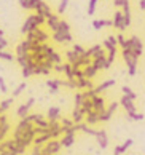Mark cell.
<instances>
[{"label": "cell", "mask_w": 145, "mask_h": 155, "mask_svg": "<svg viewBox=\"0 0 145 155\" xmlns=\"http://www.w3.org/2000/svg\"><path fill=\"white\" fill-rule=\"evenodd\" d=\"M32 155H43V146H34Z\"/></svg>", "instance_id": "c3c4849f"}, {"label": "cell", "mask_w": 145, "mask_h": 155, "mask_svg": "<svg viewBox=\"0 0 145 155\" xmlns=\"http://www.w3.org/2000/svg\"><path fill=\"white\" fill-rule=\"evenodd\" d=\"M85 122L88 123L89 126L96 125V123H99V122H101V120H99V114L94 112V110H91L89 114H86V115H85Z\"/></svg>", "instance_id": "f546056e"}, {"label": "cell", "mask_w": 145, "mask_h": 155, "mask_svg": "<svg viewBox=\"0 0 145 155\" xmlns=\"http://www.w3.org/2000/svg\"><path fill=\"white\" fill-rule=\"evenodd\" d=\"M91 102H92V110L97 112V114H102V112L107 109V106H105V99H104L101 94L92 96V97H91Z\"/></svg>", "instance_id": "9c48e42d"}, {"label": "cell", "mask_w": 145, "mask_h": 155, "mask_svg": "<svg viewBox=\"0 0 145 155\" xmlns=\"http://www.w3.org/2000/svg\"><path fill=\"white\" fill-rule=\"evenodd\" d=\"M121 5H123V0H113V7L115 8H121Z\"/></svg>", "instance_id": "816d5d0a"}, {"label": "cell", "mask_w": 145, "mask_h": 155, "mask_svg": "<svg viewBox=\"0 0 145 155\" xmlns=\"http://www.w3.org/2000/svg\"><path fill=\"white\" fill-rule=\"evenodd\" d=\"M0 59H3V61H10V62H13L14 61V56L8 53V51H5L2 47H0Z\"/></svg>", "instance_id": "d590c367"}, {"label": "cell", "mask_w": 145, "mask_h": 155, "mask_svg": "<svg viewBox=\"0 0 145 155\" xmlns=\"http://www.w3.org/2000/svg\"><path fill=\"white\" fill-rule=\"evenodd\" d=\"M48 141H51V134L48 133V130L43 131V133H40L35 136V139H34V144L35 146H45Z\"/></svg>", "instance_id": "ffe728a7"}, {"label": "cell", "mask_w": 145, "mask_h": 155, "mask_svg": "<svg viewBox=\"0 0 145 155\" xmlns=\"http://www.w3.org/2000/svg\"><path fill=\"white\" fill-rule=\"evenodd\" d=\"M117 109H118V102H117V101H113L112 104H110L102 114H99V120H101V122H108V120L112 118L113 114L117 112Z\"/></svg>", "instance_id": "7c38bea8"}, {"label": "cell", "mask_w": 145, "mask_h": 155, "mask_svg": "<svg viewBox=\"0 0 145 155\" xmlns=\"http://www.w3.org/2000/svg\"><path fill=\"white\" fill-rule=\"evenodd\" d=\"M139 7H140V10L145 11V0H140V2H139Z\"/></svg>", "instance_id": "11a10c76"}, {"label": "cell", "mask_w": 145, "mask_h": 155, "mask_svg": "<svg viewBox=\"0 0 145 155\" xmlns=\"http://www.w3.org/2000/svg\"><path fill=\"white\" fill-rule=\"evenodd\" d=\"M82 109L85 110V114H89V112L92 110V102H91V99H85V101H83Z\"/></svg>", "instance_id": "b9f144b4"}, {"label": "cell", "mask_w": 145, "mask_h": 155, "mask_svg": "<svg viewBox=\"0 0 145 155\" xmlns=\"http://www.w3.org/2000/svg\"><path fill=\"white\" fill-rule=\"evenodd\" d=\"M46 87L50 88L51 94H56L57 91H59V88H61V80L59 78H50L48 82H46Z\"/></svg>", "instance_id": "484cf974"}, {"label": "cell", "mask_w": 145, "mask_h": 155, "mask_svg": "<svg viewBox=\"0 0 145 155\" xmlns=\"http://www.w3.org/2000/svg\"><path fill=\"white\" fill-rule=\"evenodd\" d=\"M126 117L127 120H132V122H140V120H143V114L140 112H126Z\"/></svg>", "instance_id": "e575fe53"}, {"label": "cell", "mask_w": 145, "mask_h": 155, "mask_svg": "<svg viewBox=\"0 0 145 155\" xmlns=\"http://www.w3.org/2000/svg\"><path fill=\"white\" fill-rule=\"evenodd\" d=\"M53 71H56V72H62L64 71V67H62V64H54V69Z\"/></svg>", "instance_id": "f5cc1de1"}, {"label": "cell", "mask_w": 145, "mask_h": 155, "mask_svg": "<svg viewBox=\"0 0 145 155\" xmlns=\"http://www.w3.org/2000/svg\"><path fill=\"white\" fill-rule=\"evenodd\" d=\"M104 50L107 51V54H117V51H118V48H117V45H113V43H110L108 42V38H105L104 40Z\"/></svg>", "instance_id": "4dcf8cb0"}, {"label": "cell", "mask_w": 145, "mask_h": 155, "mask_svg": "<svg viewBox=\"0 0 145 155\" xmlns=\"http://www.w3.org/2000/svg\"><path fill=\"white\" fill-rule=\"evenodd\" d=\"M59 16L57 15H51L50 18H46V26L50 27V31H53V32H57V27H59Z\"/></svg>", "instance_id": "44dd1931"}, {"label": "cell", "mask_w": 145, "mask_h": 155, "mask_svg": "<svg viewBox=\"0 0 145 155\" xmlns=\"http://www.w3.org/2000/svg\"><path fill=\"white\" fill-rule=\"evenodd\" d=\"M26 87H27V85H26V82L19 83L18 87H16V88L13 90V97H18V96H21V94H22V91L26 90Z\"/></svg>", "instance_id": "8d00e7d4"}, {"label": "cell", "mask_w": 145, "mask_h": 155, "mask_svg": "<svg viewBox=\"0 0 145 155\" xmlns=\"http://www.w3.org/2000/svg\"><path fill=\"white\" fill-rule=\"evenodd\" d=\"M97 69L92 66V64H89V66H85L83 67V75H85V78H89V80H92L96 75H97Z\"/></svg>", "instance_id": "f1b7e54d"}, {"label": "cell", "mask_w": 145, "mask_h": 155, "mask_svg": "<svg viewBox=\"0 0 145 155\" xmlns=\"http://www.w3.org/2000/svg\"><path fill=\"white\" fill-rule=\"evenodd\" d=\"M72 50H73L77 54H85V53H86V50L82 47V45H77V43H75L73 47H72Z\"/></svg>", "instance_id": "7dc6e473"}, {"label": "cell", "mask_w": 145, "mask_h": 155, "mask_svg": "<svg viewBox=\"0 0 145 155\" xmlns=\"http://www.w3.org/2000/svg\"><path fill=\"white\" fill-rule=\"evenodd\" d=\"M34 11H35L37 15H40V16H45V18H50V16L53 15V11H51L50 5L46 3V2H43V0H37Z\"/></svg>", "instance_id": "ba28073f"}, {"label": "cell", "mask_w": 145, "mask_h": 155, "mask_svg": "<svg viewBox=\"0 0 145 155\" xmlns=\"http://www.w3.org/2000/svg\"><path fill=\"white\" fill-rule=\"evenodd\" d=\"M61 122V128H62V133H67V131H70V130H73L75 128V122L72 118H61L59 120Z\"/></svg>", "instance_id": "4316f807"}, {"label": "cell", "mask_w": 145, "mask_h": 155, "mask_svg": "<svg viewBox=\"0 0 145 155\" xmlns=\"http://www.w3.org/2000/svg\"><path fill=\"white\" fill-rule=\"evenodd\" d=\"M29 2H31V10H34V8H35V3H37V0H29Z\"/></svg>", "instance_id": "9f6ffc18"}, {"label": "cell", "mask_w": 145, "mask_h": 155, "mask_svg": "<svg viewBox=\"0 0 145 155\" xmlns=\"http://www.w3.org/2000/svg\"><path fill=\"white\" fill-rule=\"evenodd\" d=\"M51 38H53L56 43H69V42H72V40H73L70 32H59V31L51 34Z\"/></svg>", "instance_id": "8fae6325"}, {"label": "cell", "mask_w": 145, "mask_h": 155, "mask_svg": "<svg viewBox=\"0 0 145 155\" xmlns=\"http://www.w3.org/2000/svg\"><path fill=\"white\" fill-rule=\"evenodd\" d=\"M43 24H46V18H45V16H40L37 13L29 15L26 18V21L22 22V26H21V34H22V35H26V34L32 32L34 29H37V27H42Z\"/></svg>", "instance_id": "7a4b0ae2"}, {"label": "cell", "mask_w": 145, "mask_h": 155, "mask_svg": "<svg viewBox=\"0 0 145 155\" xmlns=\"http://www.w3.org/2000/svg\"><path fill=\"white\" fill-rule=\"evenodd\" d=\"M80 56H82V54H77V53H75L73 50H69L67 53H66V58H67V62H69V64H72V66H73L75 62L78 61V58H80Z\"/></svg>", "instance_id": "1f68e13d"}, {"label": "cell", "mask_w": 145, "mask_h": 155, "mask_svg": "<svg viewBox=\"0 0 145 155\" xmlns=\"http://www.w3.org/2000/svg\"><path fill=\"white\" fill-rule=\"evenodd\" d=\"M123 50H129L131 53L139 59L142 56V53H143V43H142V40L139 38L137 35H131L129 38L126 40V47Z\"/></svg>", "instance_id": "3957f363"}, {"label": "cell", "mask_w": 145, "mask_h": 155, "mask_svg": "<svg viewBox=\"0 0 145 155\" xmlns=\"http://www.w3.org/2000/svg\"><path fill=\"white\" fill-rule=\"evenodd\" d=\"M96 5H97V0H89V5H88V15L92 16L96 11Z\"/></svg>", "instance_id": "f6af8a7d"}, {"label": "cell", "mask_w": 145, "mask_h": 155, "mask_svg": "<svg viewBox=\"0 0 145 155\" xmlns=\"http://www.w3.org/2000/svg\"><path fill=\"white\" fill-rule=\"evenodd\" d=\"M10 130H11V126H10V123H8V122H7V123H2V125H0V139H2V141H5V137L8 136Z\"/></svg>", "instance_id": "836d02e7"}, {"label": "cell", "mask_w": 145, "mask_h": 155, "mask_svg": "<svg viewBox=\"0 0 145 155\" xmlns=\"http://www.w3.org/2000/svg\"><path fill=\"white\" fill-rule=\"evenodd\" d=\"M13 97H7V99H3V101H0V110H2L3 114L8 110V109L13 106Z\"/></svg>", "instance_id": "d6a6232c"}, {"label": "cell", "mask_w": 145, "mask_h": 155, "mask_svg": "<svg viewBox=\"0 0 145 155\" xmlns=\"http://www.w3.org/2000/svg\"><path fill=\"white\" fill-rule=\"evenodd\" d=\"M48 133L51 134V139H57L61 137L64 133H62V128H61V122L56 120V122H50V126H48Z\"/></svg>", "instance_id": "4fadbf2b"}, {"label": "cell", "mask_w": 145, "mask_h": 155, "mask_svg": "<svg viewBox=\"0 0 145 155\" xmlns=\"http://www.w3.org/2000/svg\"><path fill=\"white\" fill-rule=\"evenodd\" d=\"M123 59L127 66V74H129L131 77H134L137 74V58L129 50H123Z\"/></svg>", "instance_id": "5b68a950"}, {"label": "cell", "mask_w": 145, "mask_h": 155, "mask_svg": "<svg viewBox=\"0 0 145 155\" xmlns=\"http://www.w3.org/2000/svg\"><path fill=\"white\" fill-rule=\"evenodd\" d=\"M0 155H16V153L11 152V150H2V152H0Z\"/></svg>", "instance_id": "db71d44e"}, {"label": "cell", "mask_w": 145, "mask_h": 155, "mask_svg": "<svg viewBox=\"0 0 145 155\" xmlns=\"http://www.w3.org/2000/svg\"><path fill=\"white\" fill-rule=\"evenodd\" d=\"M120 104L124 107V110L126 112H136V104H134V101L129 99L127 96H121V99H120Z\"/></svg>", "instance_id": "d6986e66"}, {"label": "cell", "mask_w": 145, "mask_h": 155, "mask_svg": "<svg viewBox=\"0 0 145 155\" xmlns=\"http://www.w3.org/2000/svg\"><path fill=\"white\" fill-rule=\"evenodd\" d=\"M77 90H94V83L89 78H78L77 80Z\"/></svg>", "instance_id": "d4e9b609"}, {"label": "cell", "mask_w": 145, "mask_h": 155, "mask_svg": "<svg viewBox=\"0 0 145 155\" xmlns=\"http://www.w3.org/2000/svg\"><path fill=\"white\" fill-rule=\"evenodd\" d=\"M117 40H118V45H120L121 48L126 47V40H127V38L123 35V34H118V35H117Z\"/></svg>", "instance_id": "bcb514c9"}, {"label": "cell", "mask_w": 145, "mask_h": 155, "mask_svg": "<svg viewBox=\"0 0 145 155\" xmlns=\"http://www.w3.org/2000/svg\"><path fill=\"white\" fill-rule=\"evenodd\" d=\"M69 2H70V0H61L59 7H57V13H59V15H62L64 11L67 10V7H69Z\"/></svg>", "instance_id": "7bdbcfd3"}, {"label": "cell", "mask_w": 145, "mask_h": 155, "mask_svg": "<svg viewBox=\"0 0 145 155\" xmlns=\"http://www.w3.org/2000/svg\"><path fill=\"white\" fill-rule=\"evenodd\" d=\"M132 142H134V141H132L131 137H129V139H126V141L123 142V144L115 146V149H113V155H124V152L132 146Z\"/></svg>", "instance_id": "ac0fdd59"}, {"label": "cell", "mask_w": 145, "mask_h": 155, "mask_svg": "<svg viewBox=\"0 0 145 155\" xmlns=\"http://www.w3.org/2000/svg\"><path fill=\"white\" fill-rule=\"evenodd\" d=\"M0 142H2V139H0Z\"/></svg>", "instance_id": "91938a15"}, {"label": "cell", "mask_w": 145, "mask_h": 155, "mask_svg": "<svg viewBox=\"0 0 145 155\" xmlns=\"http://www.w3.org/2000/svg\"><path fill=\"white\" fill-rule=\"evenodd\" d=\"M48 59H51V61L54 62V64H62V58H61V54H59V53H56V51L50 56Z\"/></svg>", "instance_id": "ee69618b"}, {"label": "cell", "mask_w": 145, "mask_h": 155, "mask_svg": "<svg viewBox=\"0 0 145 155\" xmlns=\"http://www.w3.org/2000/svg\"><path fill=\"white\" fill-rule=\"evenodd\" d=\"M62 149L59 139H51L43 146V155H57L59 150Z\"/></svg>", "instance_id": "8992f818"}, {"label": "cell", "mask_w": 145, "mask_h": 155, "mask_svg": "<svg viewBox=\"0 0 145 155\" xmlns=\"http://www.w3.org/2000/svg\"><path fill=\"white\" fill-rule=\"evenodd\" d=\"M32 75H34V67H32V66L22 67V77H24V78H29V77H32Z\"/></svg>", "instance_id": "60d3db41"}, {"label": "cell", "mask_w": 145, "mask_h": 155, "mask_svg": "<svg viewBox=\"0 0 145 155\" xmlns=\"http://www.w3.org/2000/svg\"><path fill=\"white\" fill-rule=\"evenodd\" d=\"M46 118L50 120V122H56V120H61V109L59 107H50L48 109V114H46Z\"/></svg>", "instance_id": "603a6c76"}, {"label": "cell", "mask_w": 145, "mask_h": 155, "mask_svg": "<svg viewBox=\"0 0 145 155\" xmlns=\"http://www.w3.org/2000/svg\"><path fill=\"white\" fill-rule=\"evenodd\" d=\"M35 104V99L34 97H29L27 102H24V104H21L18 107V110H16V114H18V117L19 118H26L29 115V112H31V107Z\"/></svg>", "instance_id": "30bf717a"}, {"label": "cell", "mask_w": 145, "mask_h": 155, "mask_svg": "<svg viewBox=\"0 0 145 155\" xmlns=\"http://www.w3.org/2000/svg\"><path fill=\"white\" fill-rule=\"evenodd\" d=\"M35 126L34 123L29 120V117L26 118H21L18 125H16L14 128V133H13V139L21 142V144H24L26 147H29L31 144H34V139H35Z\"/></svg>", "instance_id": "6da1fadb"}, {"label": "cell", "mask_w": 145, "mask_h": 155, "mask_svg": "<svg viewBox=\"0 0 145 155\" xmlns=\"http://www.w3.org/2000/svg\"><path fill=\"white\" fill-rule=\"evenodd\" d=\"M32 50V42H29V40H22V42L18 43V47H16V56H24V54H29Z\"/></svg>", "instance_id": "5bb4252c"}, {"label": "cell", "mask_w": 145, "mask_h": 155, "mask_svg": "<svg viewBox=\"0 0 145 155\" xmlns=\"http://www.w3.org/2000/svg\"><path fill=\"white\" fill-rule=\"evenodd\" d=\"M96 139H97V144H99L101 149H107L108 146V136L105 133V130H97V133H96Z\"/></svg>", "instance_id": "2e32d148"}, {"label": "cell", "mask_w": 145, "mask_h": 155, "mask_svg": "<svg viewBox=\"0 0 145 155\" xmlns=\"http://www.w3.org/2000/svg\"><path fill=\"white\" fill-rule=\"evenodd\" d=\"M75 107H82L83 106V101H85V97H83V91H78L77 94H75Z\"/></svg>", "instance_id": "74e56055"}, {"label": "cell", "mask_w": 145, "mask_h": 155, "mask_svg": "<svg viewBox=\"0 0 145 155\" xmlns=\"http://www.w3.org/2000/svg\"><path fill=\"white\" fill-rule=\"evenodd\" d=\"M57 31H59V32H70V26H69V22H67V21L61 19V21H59V27H57Z\"/></svg>", "instance_id": "f35d334b"}, {"label": "cell", "mask_w": 145, "mask_h": 155, "mask_svg": "<svg viewBox=\"0 0 145 155\" xmlns=\"http://www.w3.org/2000/svg\"><path fill=\"white\" fill-rule=\"evenodd\" d=\"M112 21H113V27H115V29H118V31H124V29H126V27H124V18H123V11H120V10H117V11H115V15H113Z\"/></svg>", "instance_id": "9a60e30c"}, {"label": "cell", "mask_w": 145, "mask_h": 155, "mask_svg": "<svg viewBox=\"0 0 145 155\" xmlns=\"http://www.w3.org/2000/svg\"><path fill=\"white\" fill-rule=\"evenodd\" d=\"M18 2H19L22 10H31V2L29 0H18Z\"/></svg>", "instance_id": "681fc988"}, {"label": "cell", "mask_w": 145, "mask_h": 155, "mask_svg": "<svg viewBox=\"0 0 145 155\" xmlns=\"http://www.w3.org/2000/svg\"><path fill=\"white\" fill-rule=\"evenodd\" d=\"M85 110L82 107H73V110H72V120L75 123H82V122H85Z\"/></svg>", "instance_id": "7402d4cb"}, {"label": "cell", "mask_w": 145, "mask_h": 155, "mask_svg": "<svg viewBox=\"0 0 145 155\" xmlns=\"http://www.w3.org/2000/svg\"><path fill=\"white\" fill-rule=\"evenodd\" d=\"M50 34L43 31L42 27H37V29H34L32 32L26 34V38L29 40V42H35V43H46L50 40Z\"/></svg>", "instance_id": "277c9868"}, {"label": "cell", "mask_w": 145, "mask_h": 155, "mask_svg": "<svg viewBox=\"0 0 145 155\" xmlns=\"http://www.w3.org/2000/svg\"><path fill=\"white\" fill-rule=\"evenodd\" d=\"M75 133H77V126H75L73 130L67 131V133H64L62 137L59 139V141H61V146H62V147H66V149L72 147V146L75 144V141H77V136H75Z\"/></svg>", "instance_id": "52a82bcc"}, {"label": "cell", "mask_w": 145, "mask_h": 155, "mask_svg": "<svg viewBox=\"0 0 145 155\" xmlns=\"http://www.w3.org/2000/svg\"><path fill=\"white\" fill-rule=\"evenodd\" d=\"M2 114H3V112H2V110H0V115H2Z\"/></svg>", "instance_id": "680465c9"}, {"label": "cell", "mask_w": 145, "mask_h": 155, "mask_svg": "<svg viewBox=\"0 0 145 155\" xmlns=\"http://www.w3.org/2000/svg\"><path fill=\"white\" fill-rule=\"evenodd\" d=\"M92 66H94L97 71H105L107 67V54H101V56H97V58L92 59Z\"/></svg>", "instance_id": "e0dca14e"}, {"label": "cell", "mask_w": 145, "mask_h": 155, "mask_svg": "<svg viewBox=\"0 0 145 155\" xmlns=\"http://www.w3.org/2000/svg\"><path fill=\"white\" fill-rule=\"evenodd\" d=\"M57 155H59V153H57Z\"/></svg>", "instance_id": "94428289"}, {"label": "cell", "mask_w": 145, "mask_h": 155, "mask_svg": "<svg viewBox=\"0 0 145 155\" xmlns=\"http://www.w3.org/2000/svg\"><path fill=\"white\" fill-rule=\"evenodd\" d=\"M113 85H115V80H113V78H110V80H105V82H102L101 85H97V87H94V91H96V94H101L102 91L108 90L110 87H113Z\"/></svg>", "instance_id": "83f0119b"}, {"label": "cell", "mask_w": 145, "mask_h": 155, "mask_svg": "<svg viewBox=\"0 0 145 155\" xmlns=\"http://www.w3.org/2000/svg\"><path fill=\"white\" fill-rule=\"evenodd\" d=\"M2 37H3V31H2V29H0V38H2Z\"/></svg>", "instance_id": "6f0895ef"}, {"label": "cell", "mask_w": 145, "mask_h": 155, "mask_svg": "<svg viewBox=\"0 0 145 155\" xmlns=\"http://www.w3.org/2000/svg\"><path fill=\"white\" fill-rule=\"evenodd\" d=\"M0 91L5 94L8 91V88H7V83H5V80H3V77H0Z\"/></svg>", "instance_id": "f907efd6"}, {"label": "cell", "mask_w": 145, "mask_h": 155, "mask_svg": "<svg viewBox=\"0 0 145 155\" xmlns=\"http://www.w3.org/2000/svg\"><path fill=\"white\" fill-rule=\"evenodd\" d=\"M123 94H124V96H127V97H129V99H132V101H134L136 97H137V94H136V93H134V91H132L129 87H123Z\"/></svg>", "instance_id": "ab89813d"}, {"label": "cell", "mask_w": 145, "mask_h": 155, "mask_svg": "<svg viewBox=\"0 0 145 155\" xmlns=\"http://www.w3.org/2000/svg\"><path fill=\"white\" fill-rule=\"evenodd\" d=\"M92 27L96 31H101L102 27H113V21L112 19H94L92 21Z\"/></svg>", "instance_id": "cb8c5ba5"}]
</instances>
